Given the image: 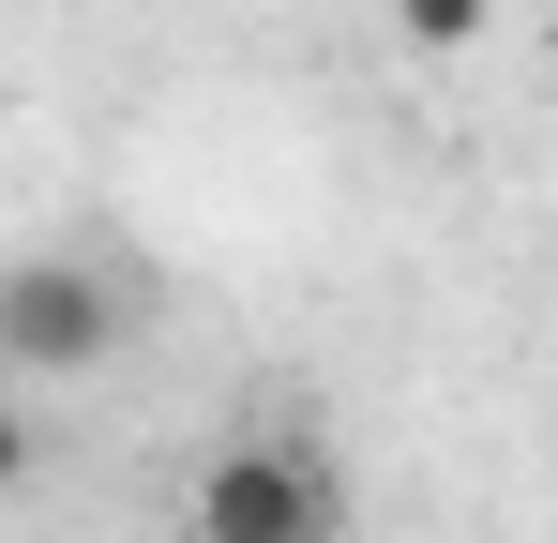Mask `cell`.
<instances>
[{
    "mask_svg": "<svg viewBox=\"0 0 558 543\" xmlns=\"http://www.w3.org/2000/svg\"><path fill=\"white\" fill-rule=\"evenodd\" d=\"M121 348V287L92 257H15L0 272V362L15 377H92Z\"/></svg>",
    "mask_w": 558,
    "mask_h": 543,
    "instance_id": "obj_1",
    "label": "cell"
},
{
    "mask_svg": "<svg viewBox=\"0 0 558 543\" xmlns=\"http://www.w3.org/2000/svg\"><path fill=\"white\" fill-rule=\"evenodd\" d=\"M332 529V468L302 438H227L196 468V543H317Z\"/></svg>",
    "mask_w": 558,
    "mask_h": 543,
    "instance_id": "obj_2",
    "label": "cell"
},
{
    "mask_svg": "<svg viewBox=\"0 0 558 543\" xmlns=\"http://www.w3.org/2000/svg\"><path fill=\"white\" fill-rule=\"evenodd\" d=\"M483 15H498V0H392L408 46H483Z\"/></svg>",
    "mask_w": 558,
    "mask_h": 543,
    "instance_id": "obj_3",
    "label": "cell"
},
{
    "mask_svg": "<svg viewBox=\"0 0 558 543\" xmlns=\"http://www.w3.org/2000/svg\"><path fill=\"white\" fill-rule=\"evenodd\" d=\"M15 468H31V423H15V408H0V483H15Z\"/></svg>",
    "mask_w": 558,
    "mask_h": 543,
    "instance_id": "obj_4",
    "label": "cell"
}]
</instances>
